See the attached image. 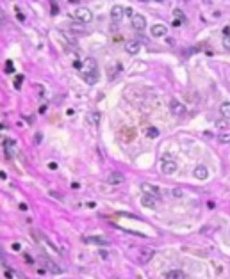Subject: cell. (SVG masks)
I'll return each mask as SVG.
<instances>
[{"instance_id": "obj_1", "label": "cell", "mask_w": 230, "mask_h": 279, "mask_svg": "<svg viewBox=\"0 0 230 279\" xmlns=\"http://www.w3.org/2000/svg\"><path fill=\"white\" fill-rule=\"evenodd\" d=\"M73 16H75V20L82 22V23H89L93 20V13L87 7H77L75 11H73Z\"/></svg>"}, {"instance_id": "obj_2", "label": "cell", "mask_w": 230, "mask_h": 279, "mask_svg": "<svg viewBox=\"0 0 230 279\" xmlns=\"http://www.w3.org/2000/svg\"><path fill=\"white\" fill-rule=\"evenodd\" d=\"M170 110H171V114H175L177 117H184V116L187 114L186 105H182L180 102H177V100H170Z\"/></svg>"}, {"instance_id": "obj_3", "label": "cell", "mask_w": 230, "mask_h": 279, "mask_svg": "<svg viewBox=\"0 0 230 279\" xmlns=\"http://www.w3.org/2000/svg\"><path fill=\"white\" fill-rule=\"evenodd\" d=\"M141 190L146 194V196H152L155 199H159L161 197V188L157 187V185H153V183H141Z\"/></svg>"}, {"instance_id": "obj_4", "label": "cell", "mask_w": 230, "mask_h": 279, "mask_svg": "<svg viewBox=\"0 0 230 279\" xmlns=\"http://www.w3.org/2000/svg\"><path fill=\"white\" fill-rule=\"evenodd\" d=\"M130 25L136 29V30H145V27H146V20H145V16L143 14H134L132 16V20H130Z\"/></svg>"}, {"instance_id": "obj_5", "label": "cell", "mask_w": 230, "mask_h": 279, "mask_svg": "<svg viewBox=\"0 0 230 279\" xmlns=\"http://www.w3.org/2000/svg\"><path fill=\"white\" fill-rule=\"evenodd\" d=\"M161 171L164 174H173L177 171V162L175 160H170V158H164L162 164H161Z\"/></svg>"}, {"instance_id": "obj_6", "label": "cell", "mask_w": 230, "mask_h": 279, "mask_svg": "<svg viewBox=\"0 0 230 279\" xmlns=\"http://www.w3.org/2000/svg\"><path fill=\"white\" fill-rule=\"evenodd\" d=\"M105 181H107V183H111V185H121V183L125 181V176L121 174L119 171H113V173H109V174H107Z\"/></svg>"}, {"instance_id": "obj_7", "label": "cell", "mask_w": 230, "mask_h": 279, "mask_svg": "<svg viewBox=\"0 0 230 279\" xmlns=\"http://www.w3.org/2000/svg\"><path fill=\"white\" fill-rule=\"evenodd\" d=\"M125 50H127L128 53H132V55H134V53H137V52L141 50V43H139L137 39H128V41H127V45H125Z\"/></svg>"}, {"instance_id": "obj_8", "label": "cell", "mask_w": 230, "mask_h": 279, "mask_svg": "<svg viewBox=\"0 0 230 279\" xmlns=\"http://www.w3.org/2000/svg\"><path fill=\"white\" fill-rule=\"evenodd\" d=\"M84 242L86 244H98V245H109L111 240L105 238V237H84Z\"/></svg>"}, {"instance_id": "obj_9", "label": "cell", "mask_w": 230, "mask_h": 279, "mask_svg": "<svg viewBox=\"0 0 230 279\" xmlns=\"http://www.w3.org/2000/svg\"><path fill=\"white\" fill-rule=\"evenodd\" d=\"M153 254H155V252H153L152 247H145V249L139 252V261H141V263H148V261L153 258Z\"/></svg>"}, {"instance_id": "obj_10", "label": "cell", "mask_w": 230, "mask_h": 279, "mask_svg": "<svg viewBox=\"0 0 230 279\" xmlns=\"http://www.w3.org/2000/svg\"><path fill=\"white\" fill-rule=\"evenodd\" d=\"M84 68H86V73H87V75H98V73H96V61H95L93 57H89V59L84 61Z\"/></svg>"}, {"instance_id": "obj_11", "label": "cell", "mask_w": 230, "mask_h": 279, "mask_svg": "<svg viewBox=\"0 0 230 279\" xmlns=\"http://www.w3.org/2000/svg\"><path fill=\"white\" fill-rule=\"evenodd\" d=\"M194 178H196V180H202V181L207 180V178H209L207 167H205V165H196V167H194Z\"/></svg>"}, {"instance_id": "obj_12", "label": "cell", "mask_w": 230, "mask_h": 279, "mask_svg": "<svg viewBox=\"0 0 230 279\" xmlns=\"http://www.w3.org/2000/svg\"><path fill=\"white\" fill-rule=\"evenodd\" d=\"M141 205L146 206V208H150V210H153L155 206H157V199L152 197V196H146V194H145V196L141 197Z\"/></svg>"}, {"instance_id": "obj_13", "label": "cell", "mask_w": 230, "mask_h": 279, "mask_svg": "<svg viewBox=\"0 0 230 279\" xmlns=\"http://www.w3.org/2000/svg\"><path fill=\"white\" fill-rule=\"evenodd\" d=\"M150 32H152V36H155V37H162V36L168 34V29H166V25H161V23H159V25H153Z\"/></svg>"}, {"instance_id": "obj_14", "label": "cell", "mask_w": 230, "mask_h": 279, "mask_svg": "<svg viewBox=\"0 0 230 279\" xmlns=\"http://www.w3.org/2000/svg\"><path fill=\"white\" fill-rule=\"evenodd\" d=\"M164 279H186V274L182 270H168L164 272Z\"/></svg>"}, {"instance_id": "obj_15", "label": "cell", "mask_w": 230, "mask_h": 279, "mask_svg": "<svg viewBox=\"0 0 230 279\" xmlns=\"http://www.w3.org/2000/svg\"><path fill=\"white\" fill-rule=\"evenodd\" d=\"M111 16H113L114 22H121V18H123V7L121 5H114L111 9Z\"/></svg>"}, {"instance_id": "obj_16", "label": "cell", "mask_w": 230, "mask_h": 279, "mask_svg": "<svg viewBox=\"0 0 230 279\" xmlns=\"http://www.w3.org/2000/svg\"><path fill=\"white\" fill-rule=\"evenodd\" d=\"M220 112H221V116H223L225 119H229V121H230V103H229V102L221 103V107H220Z\"/></svg>"}, {"instance_id": "obj_17", "label": "cell", "mask_w": 230, "mask_h": 279, "mask_svg": "<svg viewBox=\"0 0 230 279\" xmlns=\"http://www.w3.org/2000/svg\"><path fill=\"white\" fill-rule=\"evenodd\" d=\"M218 140H220L221 144H230V134H221V135H218Z\"/></svg>"}, {"instance_id": "obj_18", "label": "cell", "mask_w": 230, "mask_h": 279, "mask_svg": "<svg viewBox=\"0 0 230 279\" xmlns=\"http://www.w3.org/2000/svg\"><path fill=\"white\" fill-rule=\"evenodd\" d=\"M146 135H148L150 139H155V137L159 135V132H157V128H153V126H150V128L146 130Z\"/></svg>"}, {"instance_id": "obj_19", "label": "cell", "mask_w": 230, "mask_h": 279, "mask_svg": "<svg viewBox=\"0 0 230 279\" xmlns=\"http://www.w3.org/2000/svg\"><path fill=\"white\" fill-rule=\"evenodd\" d=\"M46 267H48L52 272H55V274H59V272H61V269H59V267H55V265H54L50 260H46Z\"/></svg>"}, {"instance_id": "obj_20", "label": "cell", "mask_w": 230, "mask_h": 279, "mask_svg": "<svg viewBox=\"0 0 230 279\" xmlns=\"http://www.w3.org/2000/svg\"><path fill=\"white\" fill-rule=\"evenodd\" d=\"M173 13H175V16H178V22H187V18L182 14V11H180V9H175Z\"/></svg>"}, {"instance_id": "obj_21", "label": "cell", "mask_w": 230, "mask_h": 279, "mask_svg": "<svg viewBox=\"0 0 230 279\" xmlns=\"http://www.w3.org/2000/svg\"><path fill=\"white\" fill-rule=\"evenodd\" d=\"M223 46H225L227 50H230V36H225V37H223Z\"/></svg>"}, {"instance_id": "obj_22", "label": "cell", "mask_w": 230, "mask_h": 279, "mask_svg": "<svg viewBox=\"0 0 230 279\" xmlns=\"http://www.w3.org/2000/svg\"><path fill=\"white\" fill-rule=\"evenodd\" d=\"M123 14H125V16H134V11H132L130 7H123Z\"/></svg>"}, {"instance_id": "obj_23", "label": "cell", "mask_w": 230, "mask_h": 279, "mask_svg": "<svg viewBox=\"0 0 230 279\" xmlns=\"http://www.w3.org/2000/svg\"><path fill=\"white\" fill-rule=\"evenodd\" d=\"M22 82H23V76H22V75H18V76H16V89H20V87H22Z\"/></svg>"}, {"instance_id": "obj_24", "label": "cell", "mask_w": 230, "mask_h": 279, "mask_svg": "<svg viewBox=\"0 0 230 279\" xmlns=\"http://www.w3.org/2000/svg\"><path fill=\"white\" fill-rule=\"evenodd\" d=\"M216 126H218V128H227V126H229V123H227V121H218V123H216Z\"/></svg>"}, {"instance_id": "obj_25", "label": "cell", "mask_w": 230, "mask_h": 279, "mask_svg": "<svg viewBox=\"0 0 230 279\" xmlns=\"http://www.w3.org/2000/svg\"><path fill=\"white\" fill-rule=\"evenodd\" d=\"M25 261H27L29 265H34V260H32V256H29V254H25Z\"/></svg>"}, {"instance_id": "obj_26", "label": "cell", "mask_w": 230, "mask_h": 279, "mask_svg": "<svg viewBox=\"0 0 230 279\" xmlns=\"http://www.w3.org/2000/svg\"><path fill=\"white\" fill-rule=\"evenodd\" d=\"M55 13H59V5L57 4H52V14H55Z\"/></svg>"}, {"instance_id": "obj_27", "label": "cell", "mask_w": 230, "mask_h": 279, "mask_svg": "<svg viewBox=\"0 0 230 279\" xmlns=\"http://www.w3.org/2000/svg\"><path fill=\"white\" fill-rule=\"evenodd\" d=\"M91 119H93L91 123H98V119H100V116H98V114H93V116H91Z\"/></svg>"}, {"instance_id": "obj_28", "label": "cell", "mask_w": 230, "mask_h": 279, "mask_svg": "<svg viewBox=\"0 0 230 279\" xmlns=\"http://www.w3.org/2000/svg\"><path fill=\"white\" fill-rule=\"evenodd\" d=\"M173 196L180 197V196H182V190H180V188H175V190H173Z\"/></svg>"}, {"instance_id": "obj_29", "label": "cell", "mask_w": 230, "mask_h": 279, "mask_svg": "<svg viewBox=\"0 0 230 279\" xmlns=\"http://www.w3.org/2000/svg\"><path fill=\"white\" fill-rule=\"evenodd\" d=\"M11 64H13V62L9 61V62H7V66H5V71H7V73H11V71H13V66H11Z\"/></svg>"}, {"instance_id": "obj_30", "label": "cell", "mask_w": 230, "mask_h": 279, "mask_svg": "<svg viewBox=\"0 0 230 279\" xmlns=\"http://www.w3.org/2000/svg\"><path fill=\"white\" fill-rule=\"evenodd\" d=\"M73 68H77V70H80V68H82V64H80L78 61H75V62H73Z\"/></svg>"}, {"instance_id": "obj_31", "label": "cell", "mask_w": 230, "mask_h": 279, "mask_svg": "<svg viewBox=\"0 0 230 279\" xmlns=\"http://www.w3.org/2000/svg\"><path fill=\"white\" fill-rule=\"evenodd\" d=\"M48 167H50V169H57V164H55V162H50Z\"/></svg>"}, {"instance_id": "obj_32", "label": "cell", "mask_w": 230, "mask_h": 279, "mask_svg": "<svg viewBox=\"0 0 230 279\" xmlns=\"http://www.w3.org/2000/svg\"><path fill=\"white\" fill-rule=\"evenodd\" d=\"M13 144H14V142H13V140H5V146H7V148H13Z\"/></svg>"}, {"instance_id": "obj_33", "label": "cell", "mask_w": 230, "mask_h": 279, "mask_svg": "<svg viewBox=\"0 0 230 279\" xmlns=\"http://www.w3.org/2000/svg\"><path fill=\"white\" fill-rule=\"evenodd\" d=\"M13 249H14V251H20L22 247H20V244H13Z\"/></svg>"}, {"instance_id": "obj_34", "label": "cell", "mask_w": 230, "mask_h": 279, "mask_svg": "<svg viewBox=\"0 0 230 279\" xmlns=\"http://www.w3.org/2000/svg\"><path fill=\"white\" fill-rule=\"evenodd\" d=\"M5 278H7V279H13V274H11V272L7 270V272H5Z\"/></svg>"}, {"instance_id": "obj_35", "label": "cell", "mask_w": 230, "mask_h": 279, "mask_svg": "<svg viewBox=\"0 0 230 279\" xmlns=\"http://www.w3.org/2000/svg\"><path fill=\"white\" fill-rule=\"evenodd\" d=\"M36 142H41V134H36Z\"/></svg>"}, {"instance_id": "obj_36", "label": "cell", "mask_w": 230, "mask_h": 279, "mask_svg": "<svg viewBox=\"0 0 230 279\" xmlns=\"http://www.w3.org/2000/svg\"><path fill=\"white\" fill-rule=\"evenodd\" d=\"M0 256H4V251H2V245H0Z\"/></svg>"}]
</instances>
